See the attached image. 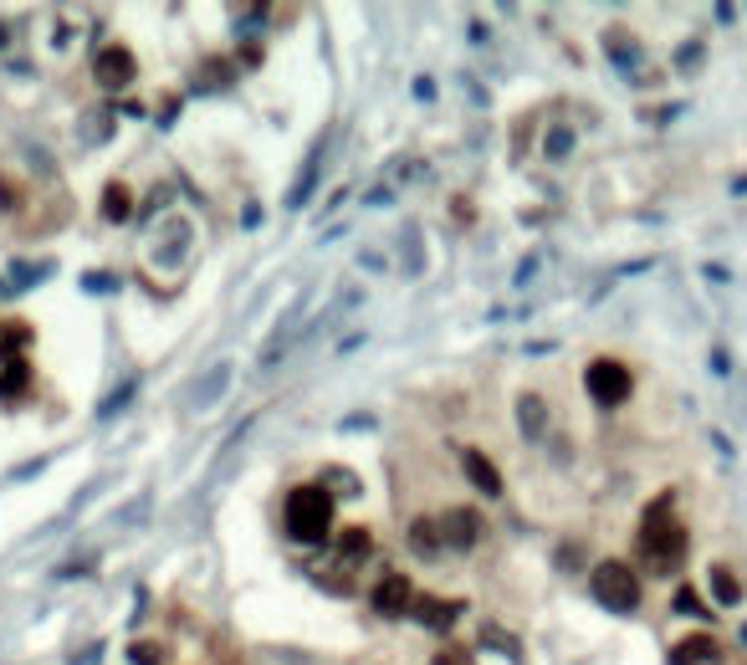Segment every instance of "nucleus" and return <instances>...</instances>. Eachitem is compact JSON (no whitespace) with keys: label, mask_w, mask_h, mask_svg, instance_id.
Masks as SVG:
<instances>
[{"label":"nucleus","mask_w":747,"mask_h":665,"mask_svg":"<svg viewBox=\"0 0 747 665\" xmlns=\"http://www.w3.org/2000/svg\"><path fill=\"white\" fill-rule=\"evenodd\" d=\"M686 527L671 517V497H661L650 512H645V522H640V538H635V553H640V563L650 568V573H671V568H681V558H686Z\"/></svg>","instance_id":"1"},{"label":"nucleus","mask_w":747,"mask_h":665,"mask_svg":"<svg viewBox=\"0 0 747 665\" xmlns=\"http://www.w3.org/2000/svg\"><path fill=\"white\" fill-rule=\"evenodd\" d=\"M287 532L297 543H328L333 538V497L328 486H297L287 497Z\"/></svg>","instance_id":"2"},{"label":"nucleus","mask_w":747,"mask_h":665,"mask_svg":"<svg viewBox=\"0 0 747 665\" xmlns=\"http://www.w3.org/2000/svg\"><path fill=\"white\" fill-rule=\"evenodd\" d=\"M589 589H594V599H599L604 609H614V614H635V609H640V579H635V568L620 563V558H604V563L594 568Z\"/></svg>","instance_id":"3"},{"label":"nucleus","mask_w":747,"mask_h":665,"mask_svg":"<svg viewBox=\"0 0 747 665\" xmlns=\"http://www.w3.org/2000/svg\"><path fill=\"white\" fill-rule=\"evenodd\" d=\"M584 389H589V399H599L604 410H614V405H625V399H630L635 379H630V369L620 359H594L584 369Z\"/></svg>","instance_id":"4"},{"label":"nucleus","mask_w":747,"mask_h":665,"mask_svg":"<svg viewBox=\"0 0 747 665\" xmlns=\"http://www.w3.org/2000/svg\"><path fill=\"white\" fill-rule=\"evenodd\" d=\"M93 77H98L103 93H123V87L139 77V57L128 52V47H103L98 62H93Z\"/></svg>","instance_id":"5"},{"label":"nucleus","mask_w":747,"mask_h":665,"mask_svg":"<svg viewBox=\"0 0 747 665\" xmlns=\"http://www.w3.org/2000/svg\"><path fill=\"white\" fill-rule=\"evenodd\" d=\"M369 604H374L384 619H400V614L415 609V589H410L405 573H384V579L374 584V594H369Z\"/></svg>","instance_id":"6"},{"label":"nucleus","mask_w":747,"mask_h":665,"mask_svg":"<svg viewBox=\"0 0 747 665\" xmlns=\"http://www.w3.org/2000/svg\"><path fill=\"white\" fill-rule=\"evenodd\" d=\"M441 538H446V548H476L481 517H476L471 507H451V512L441 517Z\"/></svg>","instance_id":"7"},{"label":"nucleus","mask_w":747,"mask_h":665,"mask_svg":"<svg viewBox=\"0 0 747 665\" xmlns=\"http://www.w3.org/2000/svg\"><path fill=\"white\" fill-rule=\"evenodd\" d=\"M425 630H451L456 619H461V604L456 599H435V594H425V599H415V609H410Z\"/></svg>","instance_id":"8"},{"label":"nucleus","mask_w":747,"mask_h":665,"mask_svg":"<svg viewBox=\"0 0 747 665\" xmlns=\"http://www.w3.org/2000/svg\"><path fill=\"white\" fill-rule=\"evenodd\" d=\"M461 471H466V481L476 486V492H487V497H502V471L481 456V451H461Z\"/></svg>","instance_id":"9"},{"label":"nucleus","mask_w":747,"mask_h":665,"mask_svg":"<svg viewBox=\"0 0 747 665\" xmlns=\"http://www.w3.org/2000/svg\"><path fill=\"white\" fill-rule=\"evenodd\" d=\"M717 655H722L717 635H686L671 645V665H712Z\"/></svg>","instance_id":"10"},{"label":"nucleus","mask_w":747,"mask_h":665,"mask_svg":"<svg viewBox=\"0 0 747 665\" xmlns=\"http://www.w3.org/2000/svg\"><path fill=\"white\" fill-rule=\"evenodd\" d=\"M517 425L527 440H543L548 435V405H543V394H522L517 399Z\"/></svg>","instance_id":"11"},{"label":"nucleus","mask_w":747,"mask_h":665,"mask_svg":"<svg viewBox=\"0 0 747 665\" xmlns=\"http://www.w3.org/2000/svg\"><path fill=\"white\" fill-rule=\"evenodd\" d=\"M410 548L420 558H435V553H446V538H441V517H415L410 522Z\"/></svg>","instance_id":"12"},{"label":"nucleus","mask_w":747,"mask_h":665,"mask_svg":"<svg viewBox=\"0 0 747 665\" xmlns=\"http://www.w3.org/2000/svg\"><path fill=\"white\" fill-rule=\"evenodd\" d=\"M26 384H31V364L21 359V353H6V359H0V399L26 394Z\"/></svg>","instance_id":"13"},{"label":"nucleus","mask_w":747,"mask_h":665,"mask_svg":"<svg viewBox=\"0 0 747 665\" xmlns=\"http://www.w3.org/2000/svg\"><path fill=\"white\" fill-rule=\"evenodd\" d=\"M369 553H374V538H369V527H348V532H338V563H343V568L364 563Z\"/></svg>","instance_id":"14"},{"label":"nucleus","mask_w":747,"mask_h":665,"mask_svg":"<svg viewBox=\"0 0 747 665\" xmlns=\"http://www.w3.org/2000/svg\"><path fill=\"white\" fill-rule=\"evenodd\" d=\"M128 215H134V190H128L123 180H113L103 190V220H108V226H118V220H128Z\"/></svg>","instance_id":"15"},{"label":"nucleus","mask_w":747,"mask_h":665,"mask_svg":"<svg viewBox=\"0 0 747 665\" xmlns=\"http://www.w3.org/2000/svg\"><path fill=\"white\" fill-rule=\"evenodd\" d=\"M712 594H717V604H742V584L732 579V568L712 563Z\"/></svg>","instance_id":"16"},{"label":"nucleus","mask_w":747,"mask_h":665,"mask_svg":"<svg viewBox=\"0 0 747 665\" xmlns=\"http://www.w3.org/2000/svg\"><path fill=\"white\" fill-rule=\"evenodd\" d=\"M128 660H134V665H164V660H169V645H159V640H134V645H128Z\"/></svg>","instance_id":"17"},{"label":"nucleus","mask_w":747,"mask_h":665,"mask_svg":"<svg viewBox=\"0 0 747 665\" xmlns=\"http://www.w3.org/2000/svg\"><path fill=\"white\" fill-rule=\"evenodd\" d=\"M604 47H609V57L620 62V67H630V62H635V41H625V31H620V26H614V31L604 36Z\"/></svg>","instance_id":"18"},{"label":"nucleus","mask_w":747,"mask_h":665,"mask_svg":"<svg viewBox=\"0 0 747 665\" xmlns=\"http://www.w3.org/2000/svg\"><path fill=\"white\" fill-rule=\"evenodd\" d=\"M359 492V481H354V471H343V466H333L328 471V497H354Z\"/></svg>","instance_id":"19"},{"label":"nucleus","mask_w":747,"mask_h":665,"mask_svg":"<svg viewBox=\"0 0 747 665\" xmlns=\"http://www.w3.org/2000/svg\"><path fill=\"white\" fill-rule=\"evenodd\" d=\"M103 133H108V108H87V128H82V139H87V144H98Z\"/></svg>","instance_id":"20"},{"label":"nucleus","mask_w":747,"mask_h":665,"mask_svg":"<svg viewBox=\"0 0 747 665\" xmlns=\"http://www.w3.org/2000/svg\"><path fill=\"white\" fill-rule=\"evenodd\" d=\"M568 149H574V133H568V128H553V133H548V159H568Z\"/></svg>","instance_id":"21"},{"label":"nucleus","mask_w":747,"mask_h":665,"mask_svg":"<svg viewBox=\"0 0 747 665\" xmlns=\"http://www.w3.org/2000/svg\"><path fill=\"white\" fill-rule=\"evenodd\" d=\"M676 609H681V614H701V619H707V614H712L707 604H701V599H696V589H676Z\"/></svg>","instance_id":"22"},{"label":"nucleus","mask_w":747,"mask_h":665,"mask_svg":"<svg viewBox=\"0 0 747 665\" xmlns=\"http://www.w3.org/2000/svg\"><path fill=\"white\" fill-rule=\"evenodd\" d=\"M430 665H471V650H461V645H446V650H435V660Z\"/></svg>","instance_id":"23"},{"label":"nucleus","mask_w":747,"mask_h":665,"mask_svg":"<svg viewBox=\"0 0 747 665\" xmlns=\"http://www.w3.org/2000/svg\"><path fill=\"white\" fill-rule=\"evenodd\" d=\"M21 205V185L16 180H0V210H16Z\"/></svg>","instance_id":"24"},{"label":"nucleus","mask_w":747,"mask_h":665,"mask_svg":"<svg viewBox=\"0 0 747 665\" xmlns=\"http://www.w3.org/2000/svg\"><path fill=\"white\" fill-rule=\"evenodd\" d=\"M0 47H6V26H0Z\"/></svg>","instance_id":"25"}]
</instances>
